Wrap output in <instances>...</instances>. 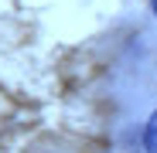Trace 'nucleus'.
I'll return each mask as SVG.
<instances>
[{"label":"nucleus","mask_w":157,"mask_h":153,"mask_svg":"<svg viewBox=\"0 0 157 153\" xmlns=\"http://www.w3.org/2000/svg\"><path fill=\"white\" fill-rule=\"evenodd\" d=\"M144 146H147V153H157V109L144 126Z\"/></svg>","instance_id":"nucleus-1"},{"label":"nucleus","mask_w":157,"mask_h":153,"mask_svg":"<svg viewBox=\"0 0 157 153\" xmlns=\"http://www.w3.org/2000/svg\"><path fill=\"white\" fill-rule=\"evenodd\" d=\"M154 17H157V0H154Z\"/></svg>","instance_id":"nucleus-2"}]
</instances>
